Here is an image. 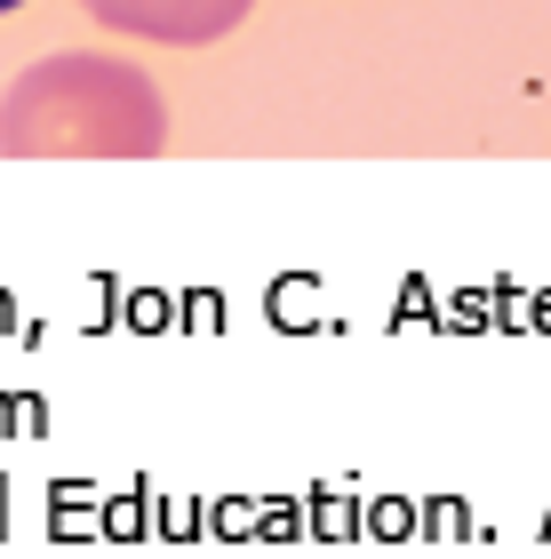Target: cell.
<instances>
[{
	"mask_svg": "<svg viewBox=\"0 0 551 559\" xmlns=\"http://www.w3.org/2000/svg\"><path fill=\"white\" fill-rule=\"evenodd\" d=\"M160 88L112 57H57L33 64L0 105L9 152H96V160H144L160 152Z\"/></svg>",
	"mask_w": 551,
	"mask_h": 559,
	"instance_id": "cell-1",
	"label": "cell"
},
{
	"mask_svg": "<svg viewBox=\"0 0 551 559\" xmlns=\"http://www.w3.org/2000/svg\"><path fill=\"white\" fill-rule=\"evenodd\" d=\"M256 9V0H88V16H105L120 24V33H136V40H224L232 24Z\"/></svg>",
	"mask_w": 551,
	"mask_h": 559,
	"instance_id": "cell-2",
	"label": "cell"
},
{
	"mask_svg": "<svg viewBox=\"0 0 551 559\" xmlns=\"http://www.w3.org/2000/svg\"><path fill=\"white\" fill-rule=\"evenodd\" d=\"M0 9H24V0H0Z\"/></svg>",
	"mask_w": 551,
	"mask_h": 559,
	"instance_id": "cell-3",
	"label": "cell"
}]
</instances>
